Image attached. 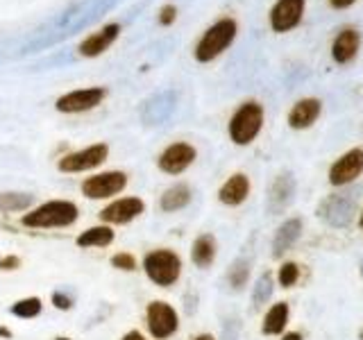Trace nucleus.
<instances>
[{
	"label": "nucleus",
	"instance_id": "obj_1",
	"mask_svg": "<svg viewBox=\"0 0 363 340\" xmlns=\"http://www.w3.org/2000/svg\"><path fill=\"white\" fill-rule=\"evenodd\" d=\"M79 220V207L73 200H45L21 213L18 225L26 230H68Z\"/></svg>",
	"mask_w": 363,
	"mask_h": 340
},
{
	"label": "nucleus",
	"instance_id": "obj_2",
	"mask_svg": "<svg viewBox=\"0 0 363 340\" xmlns=\"http://www.w3.org/2000/svg\"><path fill=\"white\" fill-rule=\"evenodd\" d=\"M141 270L145 279L157 288H173L182 279L184 261L173 247H155L147 249L141 259Z\"/></svg>",
	"mask_w": 363,
	"mask_h": 340
},
{
	"label": "nucleus",
	"instance_id": "obj_3",
	"mask_svg": "<svg viewBox=\"0 0 363 340\" xmlns=\"http://www.w3.org/2000/svg\"><path fill=\"white\" fill-rule=\"evenodd\" d=\"M359 188L350 191H338L327 196L320 204H318V218L325 225L334 227V230H345L354 222L357 207H359Z\"/></svg>",
	"mask_w": 363,
	"mask_h": 340
},
{
	"label": "nucleus",
	"instance_id": "obj_4",
	"mask_svg": "<svg viewBox=\"0 0 363 340\" xmlns=\"http://www.w3.org/2000/svg\"><path fill=\"white\" fill-rule=\"evenodd\" d=\"M261 128H264V107L257 100H247L232 113L230 123H227V134L234 145L243 147L257 139Z\"/></svg>",
	"mask_w": 363,
	"mask_h": 340
},
{
	"label": "nucleus",
	"instance_id": "obj_5",
	"mask_svg": "<svg viewBox=\"0 0 363 340\" xmlns=\"http://www.w3.org/2000/svg\"><path fill=\"white\" fill-rule=\"evenodd\" d=\"M236 21L234 18H220L216 21L213 26L202 34V39L196 45V60L200 64H209L216 57H220L236 39Z\"/></svg>",
	"mask_w": 363,
	"mask_h": 340
},
{
	"label": "nucleus",
	"instance_id": "obj_6",
	"mask_svg": "<svg viewBox=\"0 0 363 340\" xmlns=\"http://www.w3.org/2000/svg\"><path fill=\"white\" fill-rule=\"evenodd\" d=\"M145 332L152 340H170L179 332V313L166 300H150L143 311Z\"/></svg>",
	"mask_w": 363,
	"mask_h": 340
},
{
	"label": "nucleus",
	"instance_id": "obj_7",
	"mask_svg": "<svg viewBox=\"0 0 363 340\" xmlns=\"http://www.w3.org/2000/svg\"><path fill=\"white\" fill-rule=\"evenodd\" d=\"M130 177L123 170H102L91 177H84L82 184H79V193L86 200L94 202H109L113 198H118L121 193L128 188Z\"/></svg>",
	"mask_w": 363,
	"mask_h": 340
},
{
	"label": "nucleus",
	"instance_id": "obj_8",
	"mask_svg": "<svg viewBox=\"0 0 363 340\" xmlns=\"http://www.w3.org/2000/svg\"><path fill=\"white\" fill-rule=\"evenodd\" d=\"M109 159V145L107 143H94L79 150L66 152L57 162V170L64 175H84L94 173L96 168H100Z\"/></svg>",
	"mask_w": 363,
	"mask_h": 340
},
{
	"label": "nucleus",
	"instance_id": "obj_9",
	"mask_svg": "<svg viewBox=\"0 0 363 340\" xmlns=\"http://www.w3.org/2000/svg\"><path fill=\"white\" fill-rule=\"evenodd\" d=\"M145 200L139 196H123V198H113L109 200L105 207L100 209L98 218L102 225L109 227H125L132 225L134 220H139L145 213Z\"/></svg>",
	"mask_w": 363,
	"mask_h": 340
},
{
	"label": "nucleus",
	"instance_id": "obj_10",
	"mask_svg": "<svg viewBox=\"0 0 363 340\" xmlns=\"http://www.w3.org/2000/svg\"><path fill=\"white\" fill-rule=\"evenodd\" d=\"M198 159V150L193 147L191 143L186 141H175L166 145L162 152L157 157V168L162 170L164 175H170V177H177L182 173H186V170L196 164Z\"/></svg>",
	"mask_w": 363,
	"mask_h": 340
},
{
	"label": "nucleus",
	"instance_id": "obj_11",
	"mask_svg": "<svg viewBox=\"0 0 363 340\" xmlns=\"http://www.w3.org/2000/svg\"><path fill=\"white\" fill-rule=\"evenodd\" d=\"M107 98V89L102 86H86V89H75L68 94L60 96L55 102V109L60 113H84L102 105V100Z\"/></svg>",
	"mask_w": 363,
	"mask_h": 340
},
{
	"label": "nucleus",
	"instance_id": "obj_12",
	"mask_svg": "<svg viewBox=\"0 0 363 340\" xmlns=\"http://www.w3.org/2000/svg\"><path fill=\"white\" fill-rule=\"evenodd\" d=\"M363 173V150L361 147H352L345 154H340L329 168V184L340 188L350 186L352 181H357Z\"/></svg>",
	"mask_w": 363,
	"mask_h": 340
},
{
	"label": "nucleus",
	"instance_id": "obj_13",
	"mask_svg": "<svg viewBox=\"0 0 363 340\" xmlns=\"http://www.w3.org/2000/svg\"><path fill=\"white\" fill-rule=\"evenodd\" d=\"M304 14V0H277L270 9V28L284 34L300 26Z\"/></svg>",
	"mask_w": 363,
	"mask_h": 340
},
{
	"label": "nucleus",
	"instance_id": "obj_14",
	"mask_svg": "<svg viewBox=\"0 0 363 340\" xmlns=\"http://www.w3.org/2000/svg\"><path fill=\"white\" fill-rule=\"evenodd\" d=\"M293 198H295V177L291 173H281L270 184L266 207L272 215H279L291 207Z\"/></svg>",
	"mask_w": 363,
	"mask_h": 340
},
{
	"label": "nucleus",
	"instance_id": "obj_15",
	"mask_svg": "<svg viewBox=\"0 0 363 340\" xmlns=\"http://www.w3.org/2000/svg\"><path fill=\"white\" fill-rule=\"evenodd\" d=\"M250 191H252L250 177L245 173H234L227 177L223 181V186L218 188V202L225 204V207H241L250 198Z\"/></svg>",
	"mask_w": 363,
	"mask_h": 340
},
{
	"label": "nucleus",
	"instance_id": "obj_16",
	"mask_svg": "<svg viewBox=\"0 0 363 340\" xmlns=\"http://www.w3.org/2000/svg\"><path fill=\"white\" fill-rule=\"evenodd\" d=\"M113 241H116V232H113V227L102 225V222L91 225L84 232H79L75 236V245L79 249H105V247L113 245Z\"/></svg>",
	"mask_w": 363,
	"mask_h": 340
},
{
	"label": "nucleus",
	"instance_id": "obj_17",
	"mask_svg": "<svg viewBox=\"0 0 363 340\" xmlns=\"http://www.w3.org/2000/svg\"><path fill=\"white\" fill-rule=\"evenodd\" d=\"M302 236V220L300 218H286L272 236V256L281 259L289 249L300 241Z\"/></svg>",
	"mask_w": 363,
	"mask_h": 340
},
{
	"label": "nucleus",
	"instance_id": "obj_18",
	"mask_svg": "<svg viewBox=\"0 0 363 340\" xmlns=\"http://www.w3.org/2000/svg\"><path fill=\"white\" fill-rule=\"evenodd\" d=\"M323 111V102L318 98H302L289 111V125L293 130H306L318 120Z\"/></svg>",
	"mask_w": 363,
	"mask_h": 340
},
{
	"label": "nucleus",
	"instance_id": "obj_19",
	"mask_svg": "<svg viewBox=\"0 0 363 340\" xmlns=\"http://www.w3.org/2000/svg\"><path fill=\"white\" fill-rule=\"evenodd\" d=\"M118 34H121L118 23H109V26L100 28L98 32H94L91 37H86L82 43H79V52H82L84 57H98L118 39Z\"/></svg>",
	"mask_w": 363,
	"mask_h": 340
},
{
	"label": "nucleus",
	"instance_id": "obj_20",
	"mask_svg": "<svg viewBox=\"0 0 363 340\" xmlns=\"http://www.w3.org/2000/svg\"><path fill=\"white\" fill-rule=\"evenodd\" d=\"M193 202V191L186 181H175L173 186H168L162 196H159V211L164 213H177L186 209Z\"/></svg>",
	"mask_w": 363,
	"mask_h": 340
},
{
	"label": "nucleus",
	"instance_id": "obj_21",
	"mask_svg": "<svg viewBox=\"0 0 363 340\" xmlns=\"http://www.w3.org/2000/svg\"><path fill=\"white\" fill-rule=\"evenodd\" d=\"M218 256V241L213 234H200L196 236V241L191 243V261L193 266L200 270H207L216 264Z\"/></svg>",
	"mask_w": 363,
	"mask_h": 340
},
{
	"label": "nucleus",
	"instance_id": "obj_22",
	"mask_svg": "<svg viewBox=\"0 0 363 340\" xmlns=\"http://www.w3.org/2000/svg\"><path fill=\"white\" fill-rule=\"evenodd\" d=\"M361 45V34L354 28H345L332 43V57L336 64H350L357 57Z\"/></svg>",
	"mask_w": 363,
	"mask_h": 340
},
{
	"label": "nucleus",
	"instance_id": "obj_23",
	"mask_svg": "<svg viewBox=\"0 0 363 340\" xmlns=\"http://www.w3.org/2000/svg\"><path fill=\"white\" fill-rule=\"evenodd\" d=\"M289 315H291L289 302H275L266 311L264 320H261V334L264 336H281L284 332H286Z\"/></svg>",
	"mask_w": 363,
	"mask_h": 340
},
{
	"label": "nucleus",
	"instance_id": "obj_24",
	"mask_svg": "<svg viewBox=\"0 0 363 340\" xmlns=\"http://www.w3.org/2000/svg\"><path fill=\"white\" fill-rule=\"evenodd\" d=\"M34 207V196L26 191H0V213H26Z\"/></svg>",
	"mask_w": 363,
	"mask_h": 340
},
{
	"label": "nucleus",
	"instance_id": "obj_25",
	"mask_svg": "<svg viewBox=\"0 0 363 340\" xmlns=\"http://www.w3.org/2000/svg\"><path fill=\"white\" fill-rule=\"evenodd\" d=\"M9 313L18 317V320H34L43 313V300L37 295H28V298H21L9 306Z\"/></svg>",
	"mask_w": 363,
	"mask_h": 340
},
{
	"label": "nucleus",
	"instance_id": "obj_26",
	"mask_svg": "<svg viewBox=\"0 0 363 340\" xmlns=\"http://www.w3.org/2000/svg\"><path fill=\"white\" fill-rule=\"evenodd\" d=\"M247 281H250V261L236 259L230 266V270H227V283H230L234 290H241L247 286Z\"/></svg>",
	"mask_w": 363,
	"mask_h": 340
},
{
	"label": "nucleus",
	"instance_id": "obj_27",
	"mask_svg": "<svg viewBox=\"0 0 363 340\" xmlns=\"http://www.w3.org/2000/svg\"><path fill=\"white\" fill-rule=\"evenodd\" d=\"M272 288H275V279H272L270 272L266 275H261L255 283V290H252V304L255 306H261L266 304L270 298H272Z\"/></svg>",
	"mask_w": 363,
	"mask_h": 340
},
{
	"label": "nucleus",
	"instance_id": "obj_28",
	"mask_svg": "<svg viewBox=\"0 0 363 340\" xmlns=\"http://www.w3.org/2000/svg\"><path fill=\"white\" fill-rule=\"evenodd\" d=\"M300 281V266L295 261H284L277 270V283L281 288H293Z\"/></svg>",
	"mask_w": 363,
	"mask_h": 340
},
{
	"label": "nucleus",
	"instance_id": "obj_29",
	"mask_svg": "<svg viewBox=\"0 0 363 340\" xmlns=\"http://www.w3.org/2000/svg\"><path fill=\"white\" fill-rule=\"evenodd\" d=\"M109 266L118 272H136L139 270V259L132 252H113L109 256Z\"/></svg>",
	"mask_w": 363,
	"mask_h": 340
},
{
	"label": "nucleus",
	"instance_id": "obj_30",
	"mask_svg": "<svg viewBox=\"0 0 363 340\" xmlns=\"http://www.w3.org/2000/svg\"><path fill=\"white\" fill-rule=\"evenodd\" d=\"M50 304L55 306L57 311H71L75 306V298H73V295H68L66 290H55L50 295Z\"/></svg>",
	"mask_w": 363,
	"mask_h": 340
},
{
	"label": "nucleus",
	"instance_id": "obj_31",
	"mask_svg": "<svg viewBox=\"0 0 363 340\" xmlns=\"http://www.w3.org/2000/svg\"><path fill=\"white\" fill-rule=\"evenodd\" d=\"M23 268V259L18 254H3L0 256V272H16Z\"/></svg>",
	"mask_w": 363,
	"mask_h": 340
},
{
	"label": "nucleus",
	"instance_id": "obj_32",
	"mask_svg": "<svg viewBox=\"0 0 363 340\" xmlns=\"http://www.w3.org/2000/svg\"><path fill=\"white\" fill-rule=\"evenodd\" d=\"M175 18H177V9L173 5H166L159 11V23L162 26H170V23H175Z\"/></svg>",
	"mask_w": 363,
	"mask_h": 340
},
{
	"label": "nucleus",
	"instance_id": "obj_33",
	"mask_svg": "<svg viewBox=\"0 0 363 340\" xmlns=\"http://www.w3.org/2000/svg\"><path fill=\"white\" fill-rule=\"evenodd\" d=\"M121 340H145V334L139 332V329H130V332H125L121 336Z\"/></svg>",
	"mask_w": 363,
	"mask_h": 340
},
{
	"label": "nucleus",
	"instance_id": "obj_34",
	"mask_svg": "<svg viewBox=\"0 0 363 340\" xmlns=\"http://www.w3.org/2000/svg\"><path fill=\"white\" fill-rule=\"evenodd\" d=\"M354 3H357V0H329V5H332L334 9H347Z\"/></svg>",
	"mask_w": 363,
	"mask_h": 340
},
{
	"label": "nucleus",
	"instance_id": "obj_35",
	"mask_svg": "<svg viewBox=\"0 0 363 340\" xmlns=\"http://www.w3.org/2000/svg\"><path fill=\"white\" fill-rule=\"evenodd\" d=\"M281 340H302V334L300 332H289V334L284 332L281 334Z\"/></svg>",
	"mask_w": 363,
	"mask_h": 340
},
{
	"label": "nucleus",
	"instance_id": "obj_36",
	"mask_svg": "<svg viewBox=\"0 0 363 340\" xmlns=\"http://www.w3.org/2000/svg\"><path fill=\"white\" fill-rule=\"evenodd\" d=\"M0 338H3V340H11V338H14V332H11V329H7V327H0Z\"/></svg>",
	"mask_w": 363,
	"mask_h": 340
},
{
	"label": "nucleus",
	"instance_id": "obj_37",
	"mask_svg": "<svg viewBox=\"0 0 363 340\" xmlns=\"http://www.w3.org/2000/svg\"><path fill=\"white\" fill-rule=\"evenodd\" d=\"M191 340H218V338H216L213 334H207V332H204V334H198V336H193Z\"/></svg>",
	"mask_w": 363,
	"mask_h": 340
},
{
	"label": "nucleus",
	"instance_id": "obj_38",
	"mask_svg": "<svg viewBox=\"0 0 363 340\" xmlns=\"http://www.w3.org/2000/svg\"><path fill=\"white\" fill-rule=\"evenodd\" d=\"M359 227L363 230V209H361V213H359Z\"/></svg>",
	"mask_w": 363,
	"mask_h": 340
},
{
	"label": "nucleus",
	"instance_id": "obj_39",
	"mask_svg": "<svg viewBox=\"0 0 363 340\" xmlns=\"http://www.w3.org/2000/svg\"><path fill=\"white\" fill-rule=\"evenodd\" d=\"M55 340H73V338H68V336H57Z\"/></svg>",
	"mask_w": 363,
	"mask_h": 340
},
{
	"label": "nucleus",
	"instance_id": "obj_40",
	"mask_svg": "<svg viewBox=\"0 0 363 340\" xmlns=\"http://www.w3.org/2000/svg\"><path fill=\"white\" fill-rule=\"evenodd\" d=\"M361 277H363V264H361Z\"/></svg>",
	"mask_w": 363,
	"mask_h": 340
}]
</instances>
